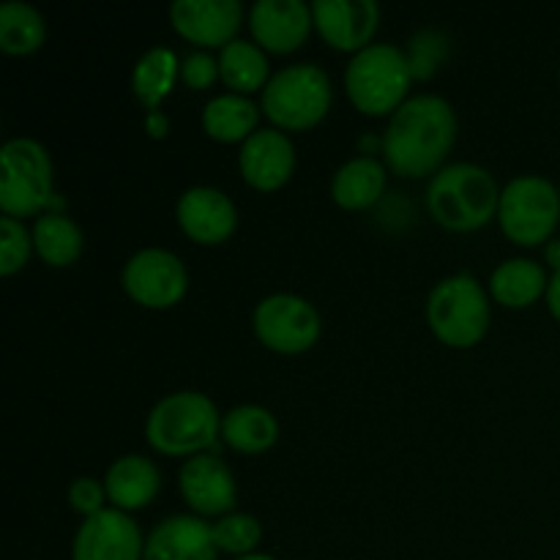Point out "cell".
I'll return each mask as SVG.
<instances>
[{
	"label": "cell",
	"instance_id": "18",
	"mask_svg": "<svg viewBox=\"0 0 560 560\" xmlns=\"http://www.w3.org/2000/svg\"><path fill=\"white\" fill-rule=\"evenodd\" d=\"M180 492L200 514H224L235 506V479L217 454H197L180 468Z\"/></svg>",
	"mask_w": 560,
	"mask_h": 560
},
{
	"label": "cell",
	"instance_id": "7",
	"mask_svg": "<svg viewBox=\"0 0 560 560\" xmlns=\"http://www.w3.org/2000/svg\"><path fill=\"white\" fill-rule=\"evenodd\" d=\"M427 317L438 337L446 345L468 348L479 342L490 326V304L476 282L468 273H457L432 288L430 301H427Z\"/></svg>",
	"mask_w": 560,
	"mask_h": 560
},
{
	"label": "cell",
	"instance_id": "10",
	"mask_svg": "<svg viewBox=\"0 0 560 560\" xmlns=\"http://www.w3.org/2000/svg\"><path fill=\"white\" fill-rule=\"evenodd\" d=\"M186 268L173 252L167 249H142L126 262L124 290L142 306L164 310L186 293Z\"/></svg>",
	"mask_w": 560,
	"mask_h": 560
},
{
	"label": "cell",
	"instance_id": "6",
	"mask_svg": "<svg viewBox=\"0 0 560 560\" xmlns=\"http://www.w3.org/2000/svg\"><path fill=\"white\" fill-rule=\"evenodd\" d=\"M331 104V82L315 63H295L277 71L262 88V109L282 129H310Z\"/></svg>",
	"mask_w": 560,
	"mask_h": 560
},
{
	"label": "cell",
	"instance_id": "11",
	"mask_svg": "<svg viewBox=\"0 0 560 560\" xmlns=\"http://www.w3.org/2000/svg\"><path fill=\"white\" fill-rule=\"evenodd\" d=\"M145 552L140 528L120 509L85 517L74 536V560H140Z\"/></svg>",
	"mask_w": 560,
	"mask_h": 560
},
{
	"label": "cell",
	"instance_id": "23",
	"mask_svg": "<svg viewBox=\"0 0 560 560\" xmlns=\"http://www.w3.org/2000/svg\"><path fill=\"white\" fill-rule=\"evenodd\" d=\"M490 288L503 306H528L545 293L547 273L536 260L512 257L495 268Z\"/></svg>",
	"mask_w": 560,
	"mask_h": 560
},
{
	"label": "cell",
	"instance_id": "9",
	"mask_svg": "<svg viewBox=\"0 0 560 560\" xmlns=\"http://www.w3.org/2000/svg\"><path fill=\"white\" fill-rule=\"evenodd\" d=\"M255 334L277 353H304L320 337V317L315 306L299 295H268L255 310Z\"/></svg>",
	"mask_w": 560,
	"mask_h": 560
},
{
	"label": "cell",
	"instance_id": "32",
	"mask_svg": "<svg viewBox=\"0 0 560 560\" xmlns=\"http://www.w3.org/2000/svg\"><path fill=\"white\" fill-rule=\"evenodd\" d=\"M547 304H550L552 315L560 320V271H556V277L547 284Z\"/></svg>",
	"mask_w": 560,
	"mask_h": 560
},
{
	"label": "cell",
	"instance_id": "35",
	"mask_svg": "<svg viewBox=\"0 0 560 560\" xmlns=\"http://www.w3.org/2000/svg\"><path fill=\"white\" fill-rule=\"evenodd\" d=\"M235 560H273L271 556H260V552H249V556H241Z\"/></svg>",
	"mask_w": 560,
	"mask_h": 560
},
{
	"label": "cell",
	"instance_id": "31",
	"mask_svg": "<svg viewBox=\"0 0 560 560\" xmlns=\"http://www.w3.org/2000/svg\"><path fill=\"white\" fill-rule=\"evenodd\" d=\"M104 495H107V487H102L96 479H91V476L74 479V485L69 487L71 506L80 514H85V517L104 512Z\"/></svg>",
	"mask_w": 560,
	"mask_h": 560
},
{
	"label": "cell",
	"instance_id": "15",
	"mask_svg": "<svg viewBox=\"0 0 560 560\" xmlns=\"http://www.w3.org/2000/svg\"><path fill=\"white\" fill-rule=\"evenodd\" d=\"M178 222L200 244H222L238 222L233 200L213 186H191L178 200Z\"/></svg>",
	"mask_w": 560,
	"mask_h": 560
},
{
	"label": "cell",
	"instance_id": "29",
	"mask_svg": "<svg viewBox=\"0 0 560 560\" xmlns=\"http://www.w3.org/2000/svg\"><path fill=\"white\" fill-rule=\"evenodd\" d=\"M33 238L27 235L25 224L14 217L0 219V273L11 277L14 271H20L27 262L31 255Z\"/></svg>",
	"mask_w": 560,
	"mask_h": 560
},
{
	"label": "cell",
	"instance_id": "19",
	"mask_svg": "<svg viewBox=\"0 0 560 560\" xmlns=\"http://www.w3.org/2000/svg\"><path fill=\"white\" fill-rule=\"evenodd\" d=\"M107 495L120 512H135V509L148 506L159 492V470L156 465L140 454H129L109 465L107 479Z\"/></svg>",
	"mask_w": 560,
	"mask_h": 560
},
{
	"label": "cell",
	"instance_id": "30",
	"mask_svg": "<svg viewBox=\"0 0 560 560\" xmlns=\"http://www.w3.org/2000/svg\"><path fill=\"white\" fill-rule=\"evenodd\" d=\"M180 77L189 88L202 91V88H211L217 77H222V71H219V63L208 52H189L180 63Z\"/></svg>",
	"mask_w": 560,
	"mask_h": 560
},
{
	"label": "cell",
	"instance_id": "12",
	"mask_svg": "<svg viewBox=\"0 0 560 560\" xmlns=\"http://www.w3.org/2000/svg\"><path fill=\"white\" fill-rule=\"evenodd\" d=\"M170 20L189 42L224 49L235 42L244 20V5L238 0H175L170 5Z\"/></svg>",
	"mask_w": 560,
	"mask_h": 560
},
{
	"label": "cell",
	"instance_id": "20",
	"mask_svg": "<svg viewBox=\"0 0 560 560\" xmlns=\"http://www.w3.org/2000/svg\"><path fill=\"white\" fill-rule=\"evenodd\" d=\"M383 189H386V170L372 156L350 159L337 170L331 180L334 200L350 211L370 208L383 195Z\"/></svg>",
	"mask_w": 560,
	"mask_h": 560
},
{
	"label": "cell",
	"instance_id": "13",
	"mask_svg": "<svg viewBox=\"0 0 560 560\" xmlns=\"http://www.w3.org/2000/svg\"><path fill=\"white\" fill-rule=\"evenodd\" d=\"M317 31L337 49L370 47L372 33L377 31L381 9L375 0H315L312 3Z\"/></svg>",
	"mask_w": 560,
	"mask_h": 560
},
{
	"label": "cell",
	"instance_id": "21",
	"mask_svg": "<svg viewBox=\"0 0 560 560\" xmlns=\"http://www.w3.org/2000/svg\"><path fill=\"white\" fill-rule=\"evenodd\" d=\"M257 104L249 102L241 93H222V96L211 98L202 109V126L208 135L219 142H235L246 140L255 135L257 126Z\"/></svg>",
	"mask_w": 560,
	"mask_h": 560
},
{
	"label": "cell",
	"instance_id": "28",
	"mask_svg": "<svg viewBox=\"0 0 560 560\" xmlns=\"http://www.w3.org/2000/svg\"><path fill=\"white\" fill-rule=\"evenodd\" d=\"M262 528L252 514H228L213 525V541L219 550L233 552V556H249L257 545H260Z\"/></svg>",
	"mask_w": 560,
	"mask_h": 560
},
{
	"label": "cell",
	"instance_id": "1",
	"mask_svg": "<svg viewBox=\"0 0 560 560\" xmlns=\"http://www.w3.org/2000/svg\"><path fill=\"white\" fill-rule=\"evenodd\" d=\"M457 137V118L446 98L421 93L408 98L392 115L383 135V153L388 167L405 178L432 173L452 151Z\"/></svg>",
	"mask_w": 560,
	"mask_h": 560
},
{
	"label": "cell",
	"instance_id": "33",
	"mask_svg": "<svg viewBox=\"0 0 560 560\" xmlns=\"http://www.w3.org/2000/svg\"><path fill=\"white\" fill-rule=\"evenodd\" d=\"M148 129H151V135L164 137V131H167V118H164V115L156 109V113L148 115Z\"/></svg>",
	"mask_w": 560,
	"mask_h": 560
},
{
	"label": "cell",
	"instance_id": "27",
	"mask_svg": "<svg viewBox=\"0 0 560 560\" xmlns=\"http://www.w3.org/2000/svg\"><path fill=\"white\" fill-rule=\"evenodd\" d=\"M219 71L235 93L257 91L268 77V60L257 44L235 38L219 55Z\"/></svg>",
	"mask_w": 560,
	"mask_h": 560
},
{
	"label": "cell",
	"instance_id": "14",
	"mask_svg": "<svg viewBox=\"0 0 560 560\" xmlns=\"http://www.w3.org/2000/svg\"><path fill=\"white\" fill-rule=\"evenodd\" d=\"M241 173L255 189L271 191L288 184L295 167V148L279 129H257L241 145Z\"/></svg>",
	"mask_w": 560,
	"mask_h": 560
},
{
	"label": "cell",
	"instance_id": "16",
	"mask_svg": "<svg viewBox=\"0 0 560 560\" xmlns=\"http://www.w3.org/2000/svg\"><path fill=\"white\" fill-rule=\"evenodd\" d=\"M217 552L213 525L189 514H175L151 530L142 560H217Z\"/></svg>",
	"mask_w": 560,
	"mask_h": 560
},
{
	"label": "cell",
	"instance_id": "22",
	"mask_svg": "<svg viewBox=\"0 0 560 560\" xmlns=\"http://www.w3.org/2000/svg\"><path fill=\"white\" fill-rule=\"evenodd\" d=\"M222 435L235 452L257 454L277 443L279 424L260 405H241L222 419Z\"/></svg>",
	"mask_w": 560,
	"mask_h": 560
},
{
	"label": "cell",
	"instance_id": "3",
	"mask_svg": "<svg viewBox=\"0 0 560 560\" xmlns=\"http://www.w3.org/2000/svg\"><path fill=\"white\" fill-rule=\"evenodd\" d=\"M145 438L156 452L170 457L202 452L217 446L219 413L217 405L200 392H178L159 399L148 413Z\"/></svg>",
	"mask_w": 560,
	"mask_h": 560
},
{
	"label": "cell",
	"instance_id": "4",
	"mask_svg": "<svg viewBox=\"0 0 560 560\" xmlns=\"http://www.w3.org/2000/svg\"><path fill=\"white\" fill-rule=\"evenodd\" d=\"M413 69L410 58L394 44H370L353 55L345 74L348 96L366 115L397 113L408 93Z\"/></svg>",
	"mask_w": 560,
	"mask_h": 560
},
{
	"label": "cell",
	"instance_id": "8",
	"mask_svg": "<svg viewBox=\"0 0 560 560\" xmlns=\"http://www.w3.org/2000/svg\"><path fill=\"white\" fill-rule=\"evenodd\" d=\"M501 228L514 244L534 246L552 235L560 219V195L541 175H520L509 180L498 206Z\"/></svg>",
	"mask_w": 560,
	"mask_h": 560
},
{
	"label": "cell",
	"instance_id": "26",
	"mask_svg": "<svg viewBox=\"0 0 560 560\" xmlns=\"http://www.w3.org/2000/svg\"><path fill=\"white\" fill-rule=\"evenodd\" d=\"M33 246L49 266H71L82 252V230L66 213H44L33 228Z\"/></svg>",
	"mask_w": 560,
	"mask_h": 560
},
{
	"label": "cell",
	"instance_id": "2",
	"mask_svg": "<svg viewBox=\"0 0 560 560\" xmlns=\"http://www.w3.org/2000/svg\"><path fill=\"white\" fill-rule=\"evenodd\" d=\"M432 217L448 230H476L492 219L501 206L495 178L479 164L457 162L438 170L427 189Z\"/></svg>",
	"mask_w": 560,
	"mask_h": 560
},
{
	"label": "cell",
	"instance_id": "34",
	"mask_svg": "<svg viewBox=\"0 0 560 560\" xmlns=\"http://www.w3.org/2000/svg\"><path fill=\"white\" fill-rule=\"evenodd\" d=\"M547 257H550L552 266H556L558 271H560V244H552L550 249H547Z\"/></svg>",
	"mask_w": 560,
	"mask_h": 560
},
{
	"label": "cell",
	"instance_id": "24",
	"mask_svg": "<svg viewBox=\"0 0 560 560\" xmlns=\"http://www.w3.org/2000/svg\"><path fill=\"white\" fill-rule=\"evenodd\" d=\"M47 38V22L42 11L22 0H5L0 5V49L11 55H25L38 49Z\"/></svg>",
	"mask_w": 560,
	"mask_h": 560
},
{
	"label": "cell",
	"instance_id": "17",
	"mask_svg": "<svg viewBox=\"0 0 560 560\" xmlns=\"http://www.w3.org/2000/svg\"><path fill=\"white\" fill-rule=\"evenodd\" d=\"M312 22V5L301 0H257L249 14L257 44L273 52H293L301 47L310 36Z\"/></svg>",
	"mask_w": 560,
	"mask_h": 560
},
{
	"label": "cell",
	"instance_id": "25",
	"mask_svg": "<svg viewBox=\"0 0 560 560\" xmlns=\"http://www.w3.org/2000/svg\"><path fill=\"white\" fill-rule=\"evenodd\" d=\"M175 77H178V58H175L173 49L153 47L137 60L135 74H131V88H135L137 98L151 113H156L159 102L170 93Z\"/></svg>",
	"mask_w": 560,
	"mask_h": 560
},
{
	"label": "cell",
	"instance_id": "5",
	"mask_svg": "<svg viewBox=\"0 0 560 560\" xmlns=\"http://www.w3.org/2000/svg\"><path fill=\"white\" fill-rule=\"evenodd\" d=\"M52 202V164L42 142L16 137L0 151V208L5 217H33Z\"/></svg>",
	"mask_w": 560,
	"mask_h": 560
}]
</instances>
